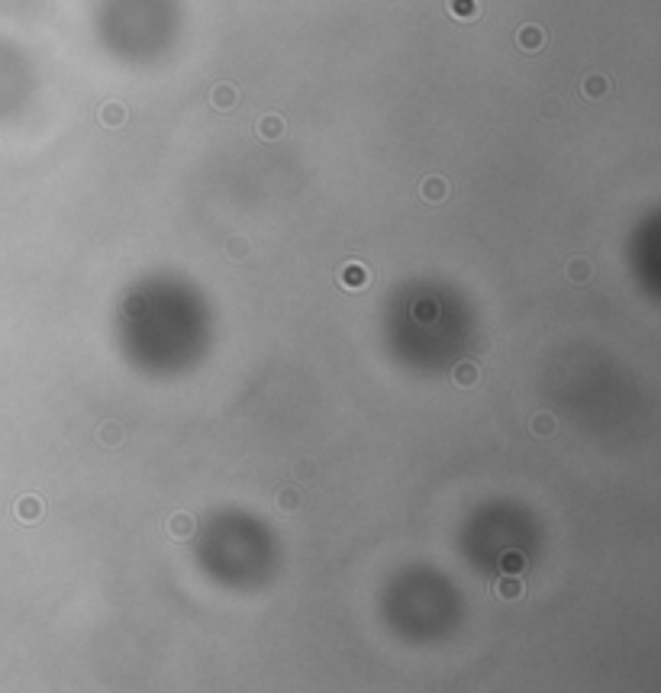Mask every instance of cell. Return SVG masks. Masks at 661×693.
Listing matches in <instances>:
<instances>
[{
  "mask_svg": "<svg viewBox=\"0 0 661 693\" xmlns=\"http://www.w3.org/2000/svg\"><path fill=\"white\" fill-rule=\"evenodd\" d=\"M210 104H213V110H220V113H230V110H236V104H239V88L232 84V81H220V84H213V90H210Z\"/></svg>",
  "mask_w": 661,
  "mask_h": 693,
  "instance_id": "1",
  "label": "cell"
},
{
  "mask_svg": "<svg viewBox=\"0 0 661 693\" xmlns=\"http://www.w3.org/2000/svg\"><path fill=\"white\" fill-rule=\"evenodd\" d=\"M368 268H365L362 262H345L342 268H339V284H342L345 290H365V284H368Z\"/></svg>",
  "mask_w": 661,
  "mask_h": 693,
  "instance_id": "2",
  "label": "cell"
},
{
  "mask_svg": "<svg viewBox=\"0 0 661 693\" xmlns=\"http://www.w3.org/2000/svg\"><path fill=\"white\" fill-rule=\"evenodd\" d=\"M516 42H520L523 52H539V49L545 45V29L536 26V23H526V26L520 29V35H516Z\"/></svg>",
  "mask_w": 661,
  "mask_h": 693,
  "instance_id": "3",
  "label": "cell"
},
{
  "mask_svg": "<svg viewBox=\"0 0 661 693\" xmlns=\"http://www.w3.org/2000/svg\"><path fill=\"white\" fill-rule=\"evenodd\" d=\"M126 116H129V110H126L123 104H116V100H110V104L100 106V126H106V129H116V126H123L126 123Z\"/></svg>",
  "mask_w": 661,
  "mask_h": 693,
  "instance_id": "4",
  "label": "cell"
},
{
  "mask_svg": "<svg viewBox=\"0 0 661 693\" xmlns=\"http://www.w3.org/2000/svg\"><path fill=\"white\" fill-rule=\"evenodd\" d=\"M258 136H262L264 142H274V139H281L284 136V116H278V113H264L262 120H258Z\"/></svg>",
  "mask_w": 661,
  "mask_h": 693,
  "instance_id": "5",
  "label": "cell"
},
{
  "mask_svg": "<svg viewBox=\"0 0 661 693\" xmlns=\"http://www.w3.org/2000/svg\"><path fill=\"white\" fill-rule=\"evenodd\" d=\"M420 193H423V200H429V203H442L445 197H449V184H445V177L432 175V177H426L423 181Z\"/></svg>",
  "mask_w": 661,
  "mask_h": 693,
  "instance_id": "6",
  "label": "cell"
},
{
  "mask_svg": "<svg viewBox=\"0 0 661 693\" xmlns=\"http://www.w3.org/2000/svg\"><path fill=\"white\" fill-rule=\"evenodd\" d=\"M452 381L459 387H475L477 381H481V371H477L475 361H461V365H455V371H452Z\"/></svg>",
  "mask_w": 661,
  "mask_h": 693,
  "instance_id": "7",
  "label": "cell"
},
{
  "mask_svg": "<svg viewBox=\"0 0 661 693\" xmlns=\"http://www.w3.org/2000/svg\"><path fill=\"white\" fill-rule=\"evenodd\" d=\"M494 594H497L500 600H520V597H523V584H520V578H516V574H503V578L497 580Z\"/></svg>",
  "mask_w": 661,
  "mask_h": 693,
  "instance_id": "8",
  "label": "cell"
},
{
  "mask_svg": "<svg viewBox=\"0 0 661 693\" xmlns=\"http://www.w3.org/2000/svg\"><path fill=\"white\" fill-rule=\"evenodd\" d=\"M191 532H194V519H191V513H175V516L168 519V536L191 539Z\"/></svg>",
  "mask_w": 661,
  "mask_h": 693,
  "instance_id": "9",
  "label": "cell"
},
{
  "mask_svg": "<svg viewBox=\"0 0 661 693\" xmlns=\"http://www.w3.org/2000/svg\"><path fill=\"white\" fill-rule=\"evenodd\" d=\"M449 13L459 19H477L481 17V3L477 0H449Z\"/></svg>",
  "mask_w": 661,
  "mask_h": 693,
  "instance_id": "10",
  "label": "cell"
},
{
  "mask_svg": "<svg viewBox=\"0 0 661 693\" xmlns=\"http://www.w3.org/2000/svg\"><path fill=\"white\" fill-rule=\"evenodd\" d=\"M607 90H610V81L603 78V74H591V78H584V84H581V94H584V97H591V100L603 97Z\"/></svg>",
  "mask_w": 661,
  "mask_h": 693,
  "instance_id": "11",
  "label": "cell"
},
{
  "mask_svg": "<svg viewBox=\"0 0 661 693\" xmlns=\"http://www.w3.org/2000/svg\"><path fill=\"white\" fill-rule=\"evenodd\" d=\"M529 426H532V432H536L539 439H548V436L555 432V416H552V413H536V416L529 420Z\"/></svg>",
  "mask_w": 661,
  "mask_h": 693,
  "instance_id": "12",
  "label": "cell"
},
{
  "mask_svg": "<svg viewBox=\"0 0 661 693\" xmlns=\"http://www.w3.org/2000/svg\"><path fill=\"white\" fill-rule=\"evenodd\" d=\"M97 439H100V445L116 448L120 442H123V426H116V422H104L100 432H97Z\"/></svg>",
  "mask_w": 661,
  "mask_h": 693,
  "instance_id": "13",
  "label": "cell"
},
{
  "mask_svg": "<svg viewBox=\"0 0 661 693\" xmlns=\"http://www.w3.org/2000/svg\"><path fill=\"white\" fill-rule=\"evenodd\" d=\"M568 278H571L574 284L591 281V262H587V258H571V262H568Z\"/></svg>",
  "mask_w": 661,
  "mask_h": 693,
  "instance_id": "14",
  "label": "cell"
},
{
  "mask_svg": "<svg viewBox=\"0 0 661 693\" xmlns=\"http://www.w3.org/2000/svg\"><path fill=\"white\" fill-rule=\"evenodd\" d=\"M17 513L19 519H26V523H33V519L42 516V503L35 500V497H23V500L17 503Z\"/></svg>",
  "mask_w": 661,
  "mask_h": 693,
  "instance_id": "15",
  "label": "cell"
},
{
  "mask_svg": "<svg viewBox=\"0 0 661 693\" xmlns=\"http://www.w3.org/2000/svg\"><path fill=\"white\" fill-rule=\"evenodd\" d=\"M523 568H526V561H523L520 552H503L500 555V571L503 574H520Z\"/></svg>",
  "mask_w": 661,
  "mask_h": 693,
  "instance_id": "16",
  "label": "cell"
},
{
  "mask_svg": "<svg viewBox=\"0 0 661 693\" xmlns=\"http://www.w3.org/2000/svg\"><path fill=\"white\" fill-rule=\"evenodd\" d=\"M278 507H281L284 513H294V509L300 507V493L294 491V487H284V491H278Z\"/></svg>",
  "mask_w": 661,
  "mask_h": 693,
  "instance_id": "17",
  "label": "cell"
},
{
  "mask_svg": "<svg viewBox=\"0 0 661 693\" xmlns=\"http://www.w3.org/2000/svg\"><path fill=\"white\" fill-rule=\"evenodd\" d=\"M226 252H230V258H236L239 262V258H246L248 255V242L242 236H232L230 242H226Z\"/></svg>",
  "mask_w": 661,
  "mask_h": 693,
  "instance_id": "18",
  "label": "cell"
},
{
  "mask_svg": "<svg viewBox=\"0 0 661 693\" xmlns=\"http://www.w3.org/2000/svg\"><path fill=\"white\" fill-rule=\"evenodd\" d=\"M416 319H420V323L436 319V303H420V307H416Z\"/></svg>",
  "mask_w": 661,
  "mask_h": 693,
  "instance_id": "19",
  "label": "cell"
},
{
  "mask_svg": "<svg viewBox=\"0 0 661 693\" xmlns=\"http://www.w3.org/2000/svg\"><path fill=\"white\" fill-rule=\"evenodd\" d=\"M545 116H555V113H562V100H545V110H542Z\"/></svg>",
  "mask_w": 661,
  "mask_h": 693,
  "instance_id": "20",
  "label": "cell"
}]
</instances>
